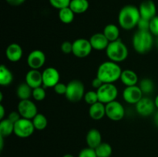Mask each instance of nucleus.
Masks as SVG:
<instances>
[{"label":"nucleus","instance_id":"obj_1","mask_svg":"<svg viewBox=\"0 0 158 157\" xmlns=\"http://www.w3.org/2000/svg\"><path fill=\"white\" fill-rule=\"evenodd\" d=\"M140 18L139 9L133 5L123 6L118 14L119 25L125 30H131L137 27Z\"/></svg>","mask_w":158,"mask_h":157},{"label":"nucleus","instance_id":"obj_2","mask_svg":"<svg viewBox=\"0 0 158 157\" xmlns=\"http://www.w3.org/2000/svg\"><path fill=\"white\" fill-rule=\"evenodd\" d=\"M122 69L118 63L113 61H106L99 66L97 77L103 83H114L120 78Z\"/></svg>","mask_w":158,"mask_h":157},{"label":"nucleus","instance_id":"obj_3","mask_svg":"<svg viewBox=\"0 0 158 157\" xmlns=\"http://www.w3.org/2000/svg\"><path fill=\"white\" fill-rule=\"evenodd\" d=\"M133 47L139 54H146L152 49L154 44V35L149 31L138 30L133 37Z\"/></svg>","mask_w":158,"mask_h":157},{"label":"nucleus","instance_id":"obj_4","mask_svg":"<svg viewBox=\"0 0 158 157\" xmlns=\"http://www.w3.org/2000/svg\"><path fill=\"white\" fill-rule=\"evenodd\" d=\"M106 54L110 61L119 63L127 59L128 57V49L119 38L109 43L106 49Z\"/></svg>","mask_w":158,"mask_h":157},{"label":"nucleus","instance_id":"obj_5","mask_svg":"<svg viewBox=\"0 0 158 157\" xmlns=\"http://www.w3.org/2000/svg\"><path fill=\"white\" fill-rule=\"evenodd\" d=\"M85 93V86L83 83L80 80L73 79L67 84L65 96L71 103H78L83 99Z\"/></svg>","mask_w":158,"mask_h":157},{"label":"nucleus","instance_id":"obj_6","mask_svg":"<svg viewBox=\"0 0 158 157\" xmlns=\"http://www.w3.org/2000/svg\"><path fill=\"white\" fill-rule=\"evenodd\" d=\"M99 102L107 104L115 101L118 95V89L114 83H103L101 87L97 89Z\"/></svg>","mask_w":158,"mask_h":157},{"label":"nucleus","instance_id":"obj_7","mask_svg":"<svg viewBox=\"0 0 158 157\" xmlns=\"http://www.w3.org/2000/svg\"><path fill=\"white\" fill-rule=\"evenodd\" d=\"M35 127L31 119L21 118L14 123V134L19 138H28L33 134Z\"/></svg>","mask_w":158,"mask_h":157},{"label":"nucleus","instance_id":"obj_8","mask_svg":"<svg viewBox=\"0 0 158 157\" xmlns=\"http://www.w3.org/2000/svg\"><path fill=\"white\" fill-rule=\"evenodd\" d=\"M93 50L89 40L86 38H77L73 42V54L77 58H85Z\"/></svg>","mask_w":158,"mask_h":157},{"label":"nucleus","instance_id":"obj_9","mask_svg":"<svg viewBox=\"0 0 158 157\" xmlns=\"http://www.w3.org/2000/svg\"><path fill=\"white\" fill-rule=\"evenodd\" d=\"M106 115L113 121H120L125 115L124 107L117 100L107 103L106 104Z\"/></svg>","mask_w":158,"mask_h":157},{"label":"nucleus","instance_id":"obj_10","mask_svg":"<svg viewBox=\"0 0 158 157\" xmlns=\"http://www.w3.org/2000/svg\"><path fill=\"white\" fill-rule=\"evenodd\" d=\"M18 112L22 118L32 120L38 114V109L36 105L30 99L20 100L18 104Z\"/></svg>","mask_w":158,"mask_h":157},{"label":"nucleus","instance_id":"obj_11","mask_svg":"<svg viewBox=\"0 0 158 157\" xmlns=\"http://www.w3.org/2000/svg\"><path fill=\"white\" fill-rule=\"evenodd\" d=\"M43 86L46 88H53L60 83V75L59 71L54 67H48L42 72Z\"/></svg>","mask_w":158,"mask_h":157},{"label":"nucleus","instance_id":"obj_12","mask_svg":"<svg viewBox=\"0 0 158 157\" xmlns=\"http://www.w3.org/2000/svg\"><path fill=\"white\" fill-rule=\"evenodd\" d=\"M143 94L139 86H127L123 92V98L126 103L136 105L143 98Z\"/></svg>","mask_w":158,"mask_h":157},{"label":"nucleus","instance_id":"obj_13","mask_svg":"<svg viewBox=\"0 0 158 157\" xmlns=\"http://www.w3.org/2000/svg\"><path fill=\"white\" fill-rule=\"evenodd\" d=\"M136 111L140 115L143 117H147L151 115L154 112L156 109L155 103L151 99L148 97H143L137 104Z\"/></svg>","mask_w":158,"mask_h":157},{"label":"nucleus","instance_id":"obj_14","mask_svg":"<svg viewBox=\"0 0 158 157\" xmlns=\"http://www.w3.org/2000/svg\"><path fill=\"white\" fill-rule=\"evenodd\" d=\"M46 62V55L43 51L35 49L27 56V64L31 69H40Z\"/></svg>","mask_w":158,"mask_h":157},{"label":"nucleus","instance_id":"obj_15","mask_svg":"<svg viewBox=\"0 0 158 157\" xmlns=\"http://www.w3.org/2000/svg\"><path fill=\"white\" fill-rule=\"evenodd\" d=\"M138 9L140 17L148 20H151L157 14V7L152 0H143L140 4Z\"/></svg>","mask_w":158,"mask_h":157},{"label":"nucleus","instance_id":"obj_16","mask_svg":"<svg viewBox=\"0 0 158 157\" xmlns=\"http://www.w3.org/2000/svg\"><path fill=\"white\" fill-rule=\"evenodd\" d=\"M89 40L90 42L93 49H95L97 51L106 50L110 43V41L106 38V37L105 36L103 32L94 34Z\"/></svg>","mask_w":158,"mask_h":157},{"label":"nucleus","instance_id":"obj_17","mask_svg":"<svg viewBox=\"0 0 158 157\" xmlns=\"http://www.w3.org/2000/svg\"><path fill=\"white\" fill-rule=\"evenodd\" d=\"M25 79L32 89L43 86V75L39 69H30L26 73Z\"/></svg>","mask_w":158,"mask_h":157},{"label":"nucleus","instance_id":"obj_18","mask_svg":"<svg viewBox=\"0 0 158 157\" xmlns=\"http://www.w3.org/2000/svg\"><path fill=\"white\" fill-rule=\"evenodd\" d=\"M23 51L18 43H11L6 50V58L12 62H17L23 57Z\"/></svg>","mask_w":158,"mask_h":157},{"label":"nucleus","instance_id":"obj_19","mask_svg":"<svg viewBox=\"0 0 158 157\" xmlns=\"http://www.w3.org/2000/svg\"><path fill=\"white\" fill-rule=\"evenodd\" d=\"M86 142L88 147L95 149L102 143V135L97 129H91L88 131L86 136Z\"/></svg>","mask_w":158,"mask_h":157},{"label":"nucleus","instance_id":"obj_20","mask_svg":"<svg viewBox=\"0 0 158 157\" xmlns=\"http://www.w3.org/2000/svg\"><path fill=\"white\" fill-rule=\"evenodd\" d=\"M89 115L94 120H100L106 115V105L100 102L89 106Z\"/></svg>","mask_w":158,"mask_h":157},{"label":"nucleus","instance_id":"obj_21","mask_svg":"<svg viewBox=\"0 0 158 157\" xmlns=\"http://www.w3.org/2000/svg\"><path fill=\"white\" fill-rule=\"evenodd\" d=\"M120 80L126 87L136 86L138 83V76L134 71L131 69H125L122 71Z\"/></svg>","mask_w":158,"mask_h":157},{"label":"nucleus","instance_id":"obj_22","mask_svg":"<svg viewBox=\"0 0 158 157\" xmlns=\"http://www.w3.org/2000/svg\"><path fill=\"white\" fill-rule=\"evenodd\" d=\"M88 0H71L69 7L75 14H83L89 9Z\"/></svg>","mask_w":158,"mask_h":157},{"label":"nucleus","instance_id":"obj_23","mask_svg":"<svg viewBox=\"0 0 158 157\" xmlns=\"http://www.w3.org/2000/svg\"><path fill=\"white\" fill-rule=\"evenodd\" d=\"M103 33L104 34L105 36L110 42H114L119 39L120 29L115 24H108L103 29Z\"/></svg>","mask_w":158,"mask_h":157},{"label":"nucleus","instance_id":"obj_24","mask_svg":"<svg viewBox=\"0 0 158 157\" xmlns=\"http://www.w3.org/2000/svg\"><path fill=\"white\" fill-rule=\"evenodd\" d=\"M13 81V74L6 66H0V84L2 86H8Z\"/></svg>","mask_w":158,"mask_h":157},{"label":"nucleus","instance_id":"obj_25","mask_svg":"<svg viewBox=\"0 0 158 157\" xmlns=\"http://www.w3.org/2000/svg\"><path fill=\"white\" fill-rule=\"evenodd\" d=\"M16 95L20 100L29 99L32 95V89L25 82L17 87Z\"/></svg>","mask_w":158,"mask_h":157},{"label":"nucleus","instance_id":"obj_26","mask_svg":"<svg viewBox=\"0 0 158 157\" xmlns=\"http://www.w3.org/2000/svg\"><path fill=\"white\" fill-rule=\"evenodd\" d=\"M14 133V123L8 118L3 119L0 122V135L4 138Z\"/></svg>","mask_w":158,"mask_h":157},{"label":"nucleus","instance_id":"obj_27","mask_svg":"<svg viewBox=\"0 0 158 157\" xmlns=\"http://www.w3.org/2000/svg\"><path fill=\"white\" fill-rule=\"evenodd\" d=\"M58 16L62 22L64 24H69V23L73 22V21L74 20L75 13L73 12L70 8L66 7L59 10Z\"/></svg>","mask_w":158,"mask_h":157},{"label":"nucleus","instance_id":"obj_28","mask_svg":"<svg viewBox=\"0 0 158 157\" xmlns=\"http://www.w3.org/2000/svg\"><path fill=\"white\" fill-rule=\"evenodd\" d=\"M97 157H110L113 153L112 146L107 143H102L95 149Z\"/></svg>","mask_w":158,"mask_h":157},{"label":"nucleus","instance_id":"obj_29","mask_svg":"<svg viewBox=\"0 0 158 157\" xmlns=\"http://www.w3.org/2000/svg\"><path fill=\"white\" fill-rule=\"evenodd\" d=\"M35 129L39 131L43 130L46 128L48 125V120L43 114L38 113L32 119Z\"/></svg>","mask_w":158,"mask_h":157},{"label":"nucleus","instance_id":"obj_30","mask_svg":"<svg viewBox=\"0 0 158 157\" xmlns=\"http://www.w3.org/2000/svg\"><path fill=\"white\" fill-rule=\"evenodd\" d=\"M139 87L140 88L143 94H150L154 89V83L151 78H144L140 82Z\"/></svg>","mask_w":158,"mask_h":157},{"label":"nucleus","instance_id":"obj_31","mask_svg":"<svg viewBox=\"0 0 158 157\" xmlns=\"http://www.w3.org/2000/svg\"><path fill=\"white\" fill-rule=\"evenodd\" d=\"M46 96V92L43 86H40V87L35 88L32 89V97L35 100V101H43L45 99Z\"/></svg>","mask_w":158,"mask_h":157},{"label":"nucleus","instance_id":"obj_32","mask_svg":"<svg viewBox=\"0 0 158 157\" xmlns=\"http://www.w3.org/2000/svg\"><path fill=\"white\" fill-rule=\"evenodd\" d=\"M83 99L85 100L86 103L89 106L94 104V103L99 102L98 99V95H97V91H88L85 93L84 97H83Z\"/></svg>","mask_w":158,"mask_h":157},{"label":"nucleus","instance_id":"obj_33","mask_svg":"<svg viewBox=\"0 0 158 157\" xmlns=\"http://www.w3.org/2000/svg\"><path fill=\"white\" fill-rule=\"evenodd\" d=\"M51 6L55 9H60L69 7L71 0H49Z\"/></svg>","mask_w":158,"mask_h":157},{"label":"nucleus","instance_id":"obj_34","mask_svg":"<svg viewBox=\"0 0 158 157\" xmlns=\"http://www.w3.org/2000/svg\"><path fill=\"white\" fill-rule=\"evenodd\" d=\"M150 32L154 36L158 37V16L156 15L154 18L150 20Z\"/></svg>","mask_w":158,"mask_h":157},{"label":"nucleus","instance_id":"obj_35","mask_svg":"<svg viewBox=\"0 0 158 157\" xmlns=\"http://www.w3.org/2000/svg\"><path fill=\"white\" fill-rule=\"evenodd\" d=\"M78 157H97L95 149L89 147L84 148L79 152Z\"/></svg>","mask_w":158,"mask_h":157},{"label":"nucleus","instance_id":"obj_36","mask_svg":"<svg viewBox=\"0 0 158 157\" xmlns=\"http://www.w3.org/2000/svg\"><path fill=\"white\" fill-rule=\"evenodd\" d=\"M137 27L138 28V30L140 31H149L150 20H148L146 19V18H143L140 17Z\"/></svg>","mask_w":158,"mask_h":157},{"label":"nucleus","instance_id":"obj_37","mask_svg":"<svg viewBox=\"0 0 158 157\" xmlns=\"http://www.w3.org/2000/svg\"><path fill=\"white\" fill-rule=\"evenodd\" d=\"M54 91L58 95H65L67 89V84L63 83H59L53 87Z\"/></svg>","mask_w":158,"mask_h":157},{"label":"nucleus","instance_id":"obj_38","mask_svg":"<svg viewBox=\"0 0 158 157\" xmlns=\"http://www.w3.org/2000/svg\"><path fill=\"white\" fill-rule=\"evenodd\" d=\"M60 49L64 54L73 53V42H70L69 41L63 42L61 44Z\"/></svg>","mask_w":158,"mask_h":157},{"label":"nucleus","instance_id":"obj_39","mask_svg":"<svg viewBox=\"0 0 158 157\" xmlns=\"http://www.w3.org/2000/svg\"><path fill=\"white\" fill-rule=\"evenodd\" d=\"M21 118H22L21 115H20L19 112L18 111H17V112H10L9 116H8V119H9L10 121H12L13 123H16V122L18 121L19 119H20Z\"/></svg>","mask_w":158,"mask_h":157},{"label":"nucleus","instance_id":"obj_40","mask_svg":"<svg viewBox=\"0 0 158 157\" xmlns=\"http://www.w3.org/2000/svg\"><path fill=\"white\" fill-rule=\"evenodd\" d=\"M103 83L101 79L98 78V77L96 76V78H94L92 81V86L96 89H98L99 88L103 86Z\"/></svg>","mask_w":158,"mask_h":157},{"label":"nucleus","instance_id":"obj_41","mask_svg":"<svg viewBox=\"0 0 158 157\" xmlns=\"http://www.w3.org/2000/svg\"><path fill=\"white\" fill-rule=\"evenodd\" d=\"M26 0H6L8 3L11 6H18L22 5L23 3L25 2Z\"/></svg>","mask_w":158,"mask_h":157},{"label":"nucleus","instance_id":"obj_42","mask_svg":"<svg viewBox=\"0 0 158 157\" xmlns=\"http://www.w3.org/2000/svg\"><path fill=\"white\" fill-rule=\"evenodd\" d=\"M0 112H1V114H0V119H3L5 116V108L2 105H0Z\"/></svg>","mask_w":158,"mask_h":157},{"label":"nucleus","instance_id":"obj_43","mask_svg":"<svg viewBox=\"0 0 158 157\" xmlns=\"http://www.w3.org/2000/svg\"><path fill=\"white\" fill-rule=\"evenodd\" d=\"M4 146V137L0 135V150H2Z\"/></svg>","mask_w":158,"mask_h":157},{"label":"nucleus","instance_id":"obj_44","mask_svg":"<svg viewBox=\"0 0 158 157\" xmlns=\"http://www.w3.org/2000/svg\"><path fill=\"white\" fill-rule=\"evenodd\" d=\"M154 123H155L156 126L158 127V111L157 112L155 113V115H154Z\"/></svg>","mask_w":158,"mask_h":157},{"label":"nucleus","instance_id":"obj_45","mask_svg":"<svg viewBox=\"0 0 158 157\" xmlns=\"http://www.w3.org/2000/svg\"><path fill=\"white\" fill-rule=\"evenodd\" d=\"M154 103H155L156 108L158 109V95L155 97V99H154Z\"/></svg>","mask_w":158,"mask_h":157},{"label":"nucleus","instance_id":"obj_46","mask_svg":"<svg viewBox=\"0 0 158 157\" xmlns=\"http://www.w3.org/2000/svg\"><path fill=\"white\" fill-rule=\"evenodd\" d=\"M63 157H75L74 155H73L72 154H66V155H63Z\"/></svg>","mask_w":158,"mask_h":157}]
</instances>
